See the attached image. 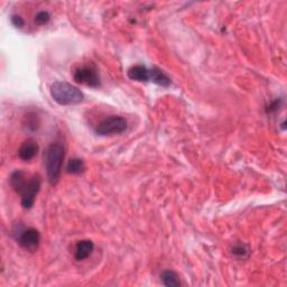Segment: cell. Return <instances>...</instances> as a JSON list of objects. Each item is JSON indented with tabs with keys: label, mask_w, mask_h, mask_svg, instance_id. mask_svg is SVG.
I'll return each mask as SVG.
<instances>
[{
	"label": "cell",
	"mask_w": 287,
	"mask_h": 287,
	"mask_svg": "<svg viewBox=\"0 0 287 287\" xmlns=\"http://www.w3.org/2000/svg\"><path fill=\"white\" fill-rule=\"evenodd\" d=\"M64 157H65L64 145L60 142L52 143L45 150L44 161H45L46 174H48L49 182L52 185H55L60 180Z\"/></svg>",
	"instance_id": "cell-1"
},
{
	"label": "cell",
	"mask_w": 287,
	"mask_h": 287,
	"mask_svg": "<svg viewBox=\"0 0 287 287\" xmlns=\"http://www.w3.org/2000/svg\"><path fill=\"white\" fill-rule=\"evenodd\" d=\"M51 96L60 106H72L83 101V93L71 83L56 81L51 86Z\"/></svg>",
	"instance_id": "cell-2"
},
{
	"label": "cell",
	"mask_w": 287,
	"mask_h": 287,
	"mask_svg": "<svg viewBox=\"0 0 287 287\" xmlns=\"http://www.w3.org/2000/svg\"><path fill=\"white\" fill-rule=\"evenodd\" d=\"M41 177L37 174H34L31 177H28V180L26 182V184L23 187V190L21 191V196H22V205L24 209H32L33 205L35 203L36 196L39 194V192L41 190Z\"/></svg>",
	"instance_id": "cell-3"
},
{
	"label": "cell",
	"mask_w": 287,
	"mask_h": 287,
	"mask_svg": "<svg viewBox=\"0 0 287 287\" xmlns=\"http://www.w3.org/2000/svg\"><path fill=\"white\" fill-rule=\"evenodd\" d=\"M127 120L124 117L111 116L109 118L102 120L97 126L96 133L100 136H112L122 134L127 129Z\"/></svg>",
	"instance_id": "cell-4"
},
{
	"label": "cell",
	"mask_w": 287,
	"mask_h": 287,
	"mask_svg": "<svg viewBox=\"0 0 287 287\" xmlns=\"http://www.w3.org/2000/svg\"><path fill=\"white\" fill-rule=\"evenodd\" d=\"M74 81L79 84L90 87L99 88L100 87V77H99L98 70L95 65H82L74 71L73 74Z\"/></svg>",
	"instance_id": "cell-5"
},
{
	"label": "cell",
	"mask_w": 287,
	"mask_h": 287,
	"mask_svg": "<svg viewBox=\"0 0 287 287\" xmlns=\"http://www.w3.org/2000/svg\"><path fill=\"white\" fill-rule=\"evenodd\" d=\"M17 241L20 243V246L26 249V250L35 251L40 246L41 234L39 232V230H36L34 228L23 229L20 230Z\"/></svg>",
	"instance_id": "cell-6"
},
{
	"label": "cell",
	"mask_w": 287,
	"mask_h": 287,
	"mask_svg": "<svg viewBox=\"0 0 287 287\" xmlns=\"http://www.w3.org/2000/svg\"><path fill=\"white\" fill-rule=\"evenodd\" d=\"M37 153H39V144H37L34 139H27L22 144L20 150H18V155L20 158L25 162H30L34 158Z\"/></svg>",
	"instance_id": "cell-7"
},
{
	"label": "cell",
	"mask_w": 287,
	"mask_h": 287,
	"mask_svg": "<svg viewBox=\"0 0 287 287\" xmlns=\"http://www.w3.org/2000/svg\"><path fill=\"white\" fill-rule=\"evenodd\" d=\"M93 249H95V243H93L91 240H81V241H79L75 244V251H74L75 259L78 261L87 259L88 257H90Z\"/></svg>",
	"instance_id": "cell-8"
},
{
	"label": "cell",
	"mask_w": 287,
	"mask_h": 287,
	"mask_svg": "<svg viewBox=\"0 0 287 287\" xmlns=\"http://www.w3.org/2000/svg\"><path fill=\"white\" fill-rule=\"evenodd\" d=\"M150 71L144 65H134L128 70V78L133 81L149 82Z\"/></svg>",
	"instance_id": "cell-9"
},
{
	"label": "cell",
	"mask_w": 287,
	"mask_h": 287,
	"mask_svg": "<svg viewBox=\"0 0 287 287\" xmlns=\"http://www.w3.org/2000/svg\"><path fill=\"white\" fill-rule=\"evenodd\" d=\"M150 74H149V82H153L157 86L161 87H169L171 86V79H169L167 75L164 73L162 70H159L157 68L150 69Z\"/></svg>",
	"instance_id": "cell-10"
},
{
	"label": "cell",
	"mask_w": 287,
	"mask_h": 287,
	"mask_svg": "<svg viewBox=\"0 0 287 287\" xmlns=\"http://www.w3.org/2000/svg\"><path fill=\"white\" fill-rule=\"evenodd\" d=\"M27 180L28 177L26 176L25 172L21 171V169H17V171L14 172L11 175V180H9V182H11V185L14 191L20 194L21 191L23 190V187L26 184Z\"/></svg>",
	"instance_id": "cell-11"
},
{
	"label": "cell",
	"mask_w": 287,
	"mask_h": 287,
	"mask_svg": "<svg viewBox=\"0 0 287 287\" xmlns=\"http://www.w3.org/2000/svg\"><path fill=\"white\" fill-rule=\"evenodd\" d=\"M161 278L163 284L167 287H178L181 285L180 279H178V275L173 270H165L162 272Z\"/></svg>",
	"instance_id": "cell-12"
},
{
	"label": "cell",
	"mask_w": 287,
	"mask_h": 287,
	"mask_svg": "<svg viewBox=\"0 0 287 287\" xmlns=\"http://www.w3.org/2000/svg\"><path fill=\"white\" fill-rule=\"evenodd\" d=\"M86 166H84V162L80 158H72L70 159L67 166V172L69 174H74V175H79L81 174Z\"/></svg>",
	"instance_id": "cell-13"
},
{
	"label": "cell",
	"mask_w": 287,
	"mask_h": 287,
	"mask_svg": "<svg viewBox=\"0 0 287 287\" xmlns=\"http://www.w3.org/2000/svg\"><path fill=\"white\" fill-rule=\"evenodd\" d=\"M24 126L26 127V128H27L28 130H31V131L37 130V129H39V127H40L39 117H37V115L33 114V112H31V114L26 115V116H25Z\"/></svg>",
	"instance_id": "cell-14"
},
{
	"label": "cell",
	"mask_w": 287,
	"mask_h": 287,
	"mask_svg": "<svg viewBox=\"0 0 287 287\" xmlns=\"http://www.w3.org/2000/svg\"><path fill=\"white\" fill-rule=\"evenodd\" d=\"M232 253L234 256H238V257H244L247 256L249 253V248L247 244L244 243H237L234 244L233 248H232Z\"/></svg>",
	"instance_id": "cell-15"
},
{
	"label": "cell",
	"mask_w": 287,
	"mask_h": 287,
	"mask_svg": "<svg viewBox=\"0 0 287 287\" xmlns=\"http://www.w3.org/2000/svg\"><path fill=\"white\" fill-rule=\"evenodd\" d=\"M50 20H51V15H50V13L46 11L39 12L35 16V23L37 25H41V26L48 24Z\"/></svg>",
	"instance_id": "cell-16"
},
{
	"label": "cell",
	"mask_w": 287,
	"mask_h": 287,
	"mask_svg": "<svg viewBox=\"0 0 287 287\" xmlns=\"http://www.w3.org/2000/svg\"><path fill=\"white\" fill-rule=\"evenodd\" d=\"M12 23H13V25L17 28H22V27H24V25H25L24 20H23V18L18 15L12 16Z\"/></svg>",
	"instance_id": "cell-17"
}]
</instances>
